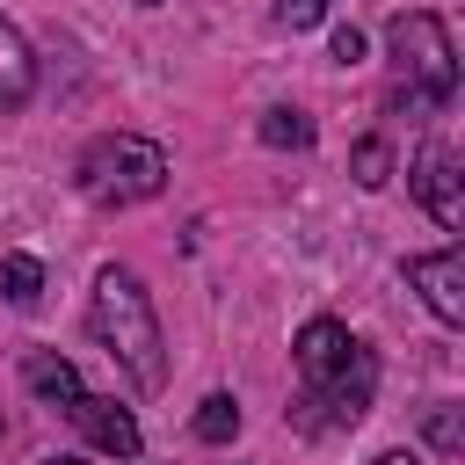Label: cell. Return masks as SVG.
I'll return each mask as SVG.
<instances>
[{
  "label": "cell",
  "mask_w": 465,
  "mask_h": 465,
  "mask_svg": "<svg viewBox=\"0 0 465 465\" xmlns=\"http://www.w3.org/2000/svg\"><path fill=\"white\" fill-rule=\"evenodd\" d=\"M87 327L94 341L109 349V363L131 371L138 392H160L167 385V349H160V312L145 298V283L131 269H102L94 276V305H87Z\"/></svg>",
  "instance_id": "obj_1"
},
{
  "label": "cell",
  "mask_w": 465,
  "mask_h": 465,
  "mask_svg": "<svg viewBox=\"0 0 465 465\" xmlns=\"http://www.w3.org/2000/svg\"><path fill=\"white\" fill-rule=\"evenodd\" d=\"M385 51H392V109L429 124L450 94H458V51H450V29L429 15V7H407L385 22Z\"/></svg>",
  "instance_id": "obj_2"
},
{
  "label": "cell",
  "mask_w": 465,
  "mask_h": 465,
  "mask_svg": "<svg viewBox=\"0 0 465 465\" xmlns=\"http://www.w3.org/2000/svg\"><path fill=\"white\" fill-rule=\"evenodd\" d=\"M73 174H80V196H87V203H102V211H131V203H145V196L167 189V153H160L153 138L109 131V138H94V145L80 153Z\"/></svg>",
  "instance_id": "obj_3"
},
{
  "label": "cell",
  "mask_w": 465,
  "mask_h": 465,
  "mask_svg": "<svg viewBox=\"0 0 465 465\" xmlns=\"http://www.w3.org/2000/svg\"><path fill=\"white\" fill-rule=\"evenodd\" d=\"M414 196H421V211L443 225V232H458L465 225V189H458V153L443 145V138H429L421 153H414Z\"/></svg>",
  "instance_id": "obj_4"
},
{
  "label": "cell",
  "mask_w": 465,
  "mask_h": 465,
  "mask_svg": "<svg viewBox=\"0 0 465 465\" xmlns=\"http://www.w3.org/2000/svg\"><path fill=\"white\" fill-rule=\"evenodd\" d=\"M407 283L421 291V305H429L443 327H465V254H458V247L414 254V262H407Z\"/></svg>",
  "instance_id": "obj_5"
},
{
  "label": "cell",
  "mask_w": 465,
  "mask_h": 465,
  "mask_svg": "<svg viewBox=\"0 0 465 465\" xmlns=\"http://www.w3.org/2000/svg\"><path fill=\"white\" fill-rule=\"evenodd\" d=\"M371 392H378V356L356 341V356L341 363V378H334V385H320V392H305L298 407H327V429H356V421H363V407H371Z\"/></svg>",
  "instance_id": "obj_6"
},
{
  "label": "cell",
  "mask_w": 465,
  "mask_h": 465,
  "mask_svg": "<svg viewBox=\"0 0 465 465\" xmlns=\"http://www.w3.org/2000/svg\"><path fill=\"white\" fill-rule=\"evenodd\" d=\"M349 356H356V334H349L341 320H305V327H298V378H305V392L334 385Z\"/></svg>",
  "instance_id": "obj_7"
},
{
  "label": "cell",
  "mask_w": 465,
  "mask_h": 465,
  "mask_svg": "<svg viewBox=\"0 0 465 465\" xmlns=\"http://www.w3.org/2000/svg\"><path fill=\"white\" fill-rule=\"evenodd\" d=\"M65 414L80 421V436H87L94 450H109V458H138V421H131L116 400H102V392H80Z\"/></svg>",
  "instance_id": "obj_8"
},
{
  "label": "cell",
  "mask_w": 465,
  "mask_h": 465,
  "mask_svg": "<svg viewBox=\"0 0 465 465\" xmlns=\"http://www.w3.org/2000/svg\"><path fill=\"white\" fill-rule=\"evenodd\" d=\"M29 87H36V58H29L22 29H15V22H0V109H22V102H29Z\"/></svg>",
  "instance_id": "obj_9"
},
{
  "label": "cell",
  "mask_w": 465,
  "mask_h": 465,
  "mask_svg": "<svg viewBox=\"0 0 465 465\" xmlns=\"http://www.w3.org/2000/svg\"><path fill=\"white\" fill-rule=\"evenodd\" d=\"M22 378H29V392H44L51 407H73V400L87 392V385H80V371H73L65 356H29V363H22Z\"/></svg>",
  "instance_id": "obj_10"
},
{
  "label": "cell",
  "mask_w": 465,
  "mask_h": 465,
  "mask_svg": "<svg viewBox=\"0 0 465 465\" xmlns=\"http://www.w3.org/2000/svg\"><path fill=\"white\" fill-rule=\"evenodd\" d=\"M0 298H7V305H36V298H44L36 254H7V262H0Z\"/></svg>",
  "instance_id": "obj_11"
},
{
  "label": "cell",
  "mask_w": 465,
  "mask_h": 465,
  "mask_svg": "<svg viewBox=\"0 0 465 465\" xmlns=\"http://www.w3.org/2000/svg\"><path fill=\"white\" fill-rule=\"evenodd\" d=\"M196 436H203V443H232V436H240V400H232V392H211V400L196 407Z\"/></svg>",
  "instance_id": "obj_12"
},
{
  "label": "cell",
  "mask_w": 465,
  "mask_h": 465,
  "mask_svg": "<svg viewBox=\"0 0 465 465\" xmlns=\"http://www.w3.org/2000/svg\"><path fill=\"white\" fill-rule=\"evenodd\" d=\"M262 138L269 145H312V116L305 109H269L262 116Z\"/></svg>",
  "instance_id": "obj_13"
},
{
  "label": "cell",
  "mask_w": 465,
  "mask_h": 465,
  "mask_svg": "<svg viewBox=\"0 0 465 465\" xmlns=\"http://www.w3.org/2000/svg\"><path fill=\"white\" fill-rule=\"evenodd\" d=\"M385 167H392L385 138H363V145H356V182H363V189H385Z\"/></svg>",
  "instance_id": "obj_14"
},
{
  "label": "cell",
  "mask_w": 465,
  "mask_h": 465,
  "mask_svg": "<svg viewBox=\"0 0 465 465\" xmlns=\"http://www.w3.org/2000/svg\"><path fill=\"white\" fill-rule=\"evenodd\" d=\"M429 443H436V450H458V443H465V429H458V407H436V414H429Z\"/></svg>",
  "instance_id": "obj_15"
},
{
  "label": "cell",
  "mask_w": 465,
  "mask_h": 465,
  "mask_svg": "<svg viewBox=\"0 0 465 465\" xmlns=\"http://www.w3.org/2000/svg\"><path fill=\"white\" fill-rule=\"evenodd\" d=\"M320 15H327V0H276V22L283 29H312Z\"/></svg>",
  "instance_id": "obj_16"
},
{
  "label": "cell",
  "mask_w": 465,
  "mask_h": 465,
  "mask_svg": "<svg viewBox=\"0 0 465 465\" xmlns=\"http://www.w3.org/2000/svg\"><path fill=\"white\" fill-rule=\"evenodd\" d=\"M334 58L356 65V58H363V36H356V29H334Z\"/></svg>",
  "instance_id": "obj_17"
},
{
  "label": "cell",
  "mask_w": 465,
  "mask_h": 465,
  "mask_svg": "<svg viewBox=\"0 0 465 465\" xmlns=\"http://www.w3.org/2000/svg\"><path fill=\"white\" fill-rule=\"evenodd\" d=\"M378 465H414V458H407V450H385V458H378Z\"/></svg>",
  "instance_id": "obj_18"
},
{
  "label": "cell",
  "mask_w": 465,
  "mask_h": 465,
  "mask_svg": "<svg viewBox=\"0 0 465 465\" xmlns=\"http://www.w3.org/2000/svg\"><path fill=\"white\" fill-rule=\"evenodd\" d=\"M44 465H80V458H65V450H58V458H44Z\"/></svg>",
  "instance_id": "obj_19"
},
{
  "label": "cell",
  "mask_w": 465,
  "mask_h": 465,
  "mask_svg": "<svg viewBox=\"0 0 465 465\" xmlns=\"http://www.w3.org/2000/svg\"><path fill=\"white\" fill-rule=\"evenodd\" d=\"M138 7H160V0H138Z\"/></svg>",
  "instance_id": "obj_20"
},
{
  "label": "cell",
  "mask_w": 465,
  "mask_h": 465,
  "mask_svg": "<svg viewBox=\"0 0 465 465\" xmlns=\"http://www.w3.org/2000/svg\"><path fill=\"white\" fill-rule=\"evenodd\" d=\"M0 429H7V421H0Z\"/></svg>",
  "instance_id": "obj_21"
}]
</instances>
